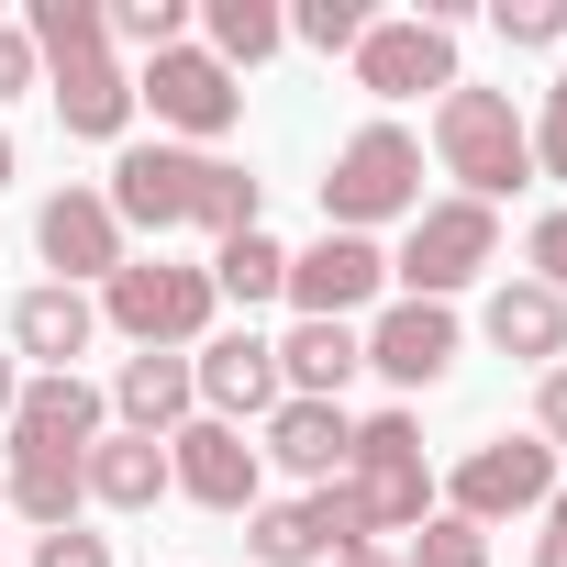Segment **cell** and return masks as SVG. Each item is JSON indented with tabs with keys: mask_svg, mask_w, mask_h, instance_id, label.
I'll use <instances>...</instances> for the list:
<instances>
[{
	"mask_svg": "<svg viewBox=\"0 0 567 567\" xmlns=\"http://www.w3.org/2000/svg\"><path fill=\"white\" fill-rule=\"evenodd\" d=\"M478 323H489V346H501V357H523V368H556V357H567V301H556V290H534V278H501Z\"/></svg>",
	"mask_w": 567,
	"mask_h": 567,
	"instance_id": "44dd1931",
	"label": "cell"
},
{
	"mask_svg": "<svg viewBox=\"0 0 567 567\" xmlns=\"http://www.w3.org/2000/svg\"><path fill=\"white\" fill-rule=\"evenodd\" d=\"M368 368H379L390 390H434V379L456 368V312H445V301H390V312L368 323Z\"/></svg>",
	"mask_w": 567,
	"mask_h": 567,
	"instance_id": "9a60e30c",
	"label": "cell"
},
{
	"mask_svg": "<svg viewBox=\"0 0 567 567\" xmlns=\"http://www.w3.org/2000/svg\"><path fill=\"white\" fill-rule=\"evenodd\" d=\"M34 245H45V267H56V290H79V278H112V267H123V223H112L101 189H56V200L34 212Z\"/></svg>",
	"mask_w": 567,
	"mask_h": 567,
	"instance_id": "5bb4252c",
	"label": "cell"
},
{
	"mask_svg": "<svg viewBox=\"0 0 567 567\" xmlns=\"http://www.w3.org/2000/svg\"><path fill=\"white\" fill-rule=\"evenodd\" d=\"M556 478H567V456L556 445H534V434H501V445H478V456H456V523H501V512H545L556 501Z\"/></svg>",
	"mask_w": 567,
	"mask_h": 567,
	"instance_id": "52a82bcc",
	"label": "cell"
},
{
	"mask_svg": "<svg viewBox=\"0 0 567 567\" xmlns=\"http://www.w3.org/2000/svg\"><path fill=\"white\" fill-rule=\"evenodd\" d=\"M189 390H200V412H212V423H234V434H245V412H278V401H290V390H278V346H267V334H245V323L189 346Z\"/></svg>",
	"mask_w": 567,
	"mask_h": 567,
	"instance_id": "8fae6325",
	"label": "cell"
},
{
	"mask_svg": "<svg viewBox=\"0 0 567 567\" xmlns=\"http://www.w3.org/2000/svg\"><path fill=\"white\" fill-rule=\"evenodd\" d=\"M245 556H256V567H312V556H334V545H323L312 501H256V512H245Z\"/></svg>",
	"mask_w": 567,
	"mask_h": 567,
	"instance_id": "cb8c5ba5",
	"label": "cell"
},
{
	"mask_svg": "<svg viewBox=\"0 0 567 567\" xmlns=\"http://www.w3.org/2000/svg\"><path fill=\"white\" fill-rule=\"evenodd\" d=\"M101 323L134 334V357H189L212 334V267H178V256H123L101 278Z\"/></svg>",
	"mask_w": 567,
	"mask_h": 567,
	"instance_id": "3957f363",
	"label": "cell"
},
{
	"mask_svg": "<svg viewBox=\"0 0 567 567\" xmlns=\"http://www.w3.org/2000/svg\"><path fill=\"white\" fill-rule=\"evenodd\" d=\"M200 56L212 68H256V56H278V45H290V12H267V0H212V12H200Z\"/></svg>",
	"mask_w": 567,
	"mask_h": 567,
	"instance_id": "603a6c76",
	"label": "cell"
},
{
	"mask_svg": "<svg viewBox=\"0 0 567 567\" xmlns=\"http://www.w3.org/2000/svg\"><path fill=\"white\" fill-rule=\"evenodd\" d=\"M401 567H489V534H478V523H456V512H423Z\"/></svg>",
	"mask_w": 567,
	"mask_h": 567,
	"instance_id": "4316f807",
	"label": "cell"
},
{
	"mask_svg": "<svg viewBox=\"0 0 567 567\" xmlns=\"http://www.w3.org/2000/svg\"><path fill=\"white\" fill-rule=\"evenodd\" d=\"M412 212H423V145L401 123L346 134L323 167V234H368V223H412Z\"/></svg>",
	"mask_w": 567,
	"mask_h": 567,
	"instance_id": "277c9868",
	"label": "cell"
},
{
	"mask_svg": "<svg viewBox=\"0 0 567 567\" xmlns=\"http://www.w3.org/2000/svg\"><path fill=\"white\" fill-rule=\"evenodd\" d=\"M79 489H90L101 512H156V501H167V445H156V434H101V445L79 456Z\"/></svg>",
	"mask_w": 567,
	"mask_h": 567,
	"instance_id": "d6986e66",
	"label": "cell"
},
{
	"mask_svg": "<svg viewBox=\"0 0 567 567\" xmlns=\"http://www.w3.org/2000/svg\"><path fill=\"white\" fill-rule=\"evenodd\" d=\"M101 23H112L134 56H167V45L189 34V0H123V12H101Z\"/></svg>",
	"mask_w": 567,
	"mask_h": 567,
	"instance_id": "83f0119b",
	"label": "cell"
},
{
	"mask_svg": "<svg viewBox=\"0 0 567 567\" xmlns=\"http://www.w3.org/2000/svg\"><path fill=\"white\" fill-rule=\"evenodd\" d=\"M134 101L167 123V134H189L200 156H212V134H234V112H245V90H234V68H212L200 45H167V56H145V79H134Z\"/></svg>",
	"mask_w": 567,
	"mask_h": 567,
	"instance_id": "ba28073f",
	"label": "cell"
},
{
	"mask_svg": "<svg viewBox=\"0 0 567 567\" xmlns=\"http://www.w3.org/2000/svg\"><path fill=\"white\" fill-rule=\"evenodd\" d=\"M379 290H390V256L368 234H323V245L290 256V290H278V301H301V323H357Z\"/></svg>",
	"mask_w": 567,
	"mask_h": 567,
	"instance_id": "9c48e42d",
	"label": "cell"
},
{
	"mask_svg": "<svg viewBox=\"0 0 567 567\" xmlns=\"http://www.w3.org/2000/svg\"><path fill=\"white\" fill-rule=\"evenodd\" d=\"M534 567H567V534H556V523H545V545H534Z\"/></svg>",
	"mask_w": 567,
	"mask_h": 567,
	"instance_id": "8d00e7d4",
	"label": "cell"
},
{
	"mask_svg": "<svg viewBox=\"0 0 567 567\" xmlns=\"http://www.w3.org/2000/svg\"><path fill=\"white\" fill-rule=\"evenodd\" d=\"M523 256H534V290H556V301H567V212H545V223L523 234Z\"/></svg>",
	"mask_w": 567,
	"mask_h": 567,
	"instance_id": "1f68e13d",
	"label": "cell"
},
{
	"mask_svg": "<svg viewBox=\"0 0 567 567\" xmlns=\"http://www.w3.org/2000/svg\"><path fill=\"white\" fill-rule=\"evenodd\" d=\"M534 445L567 456V368H545V390H534Z\"/></svg>",
	"mask_w": 567,
	"mask_h": 567,
	"instance_id": "836d02e7",
	"label": "cell"
},
{
	"mask_svg": "<svg viewBox=\"0 0 567 567\" xmlns=\"http://www.w3.org/2000/svg\"><path fill=\"white\" fill-rule=\"evenodd\" d=\"M34 567H112V534H79V523H56V534H34Z\"/></svg>",
	"mask_w": 567,
	"mask_h": 567,
	"instance_id": "d6a6232c",
	"label": "cell"
},
{
	"mask_svg": "<svg viewBox=\"0 0 567 567\" xmlns=\"http://www.w3.org/2000/svg\"><path fill=\"white\" fill-rule=\"evenodd\" d=\"M256 478H267V456H256L234 423L189 412V423L167 434V489H189L200 512H256Z\"/></svg>",
	"mask_w": 567,
	"mask_h": 567,
	"instance_id": "30bf717a",
	"label": "cell"
},
{
	"mask_svg": "<svg viewBox=\"0 0 567 567\" xmlns=\"http://www.w3.org/2000/svg\"><path fill=\"white\" fill-rule=\"evenodd\" d=\"M346 512H357V545L368 534H412L423 523V501H434V467H423V434H412V412H379V423H357V445H346Z\"/></svg>",
	"mask_w": 567,
	"mask_h": 567,
	"instance_id": "5b68a950",
	"label": "cell"
},
{
	"mask_svg": "<svg viewBox=\"0 0 567 567\" xmlns=\"http://www.w3.org/2000/svg\"><path fill=\"white\" fill-rule=\"evenodd\" d=\"M112 412H123V434H178L189 412H200V390H189V357H123V379H112Z\"/></svg>",
	"mask_w": 567,
	"mask_h": 567,
	"instance_id": "7402d4cb",
	"label": "cell"
},
{
	"mask_svg": "<svg viewBox=\"0 0 567 567\" xmlns=\"http://www.w3.org/2000/svg\"><path fill=\"white\" fill-rule=\"evenodd\" d=\"M489 256H501V212H478V200H423L412 234H401V256H390V278H401L412 301H456Z\"/></svg>",
	"mask_w": 567,
	"mask_h": 567,
	"instance_id": "8992f818",
	"label": "cell"
},
{
	"mask_svg": "<svg viewBox=\"0 0 567 567\" xmlns=\"http://www.w3.org/2000/svg\"><path fill=\"white\" fill-rule=\"evenodd\" d=\"M501 45H567V0H501Z\"/></svg>",
	"mask_w": 567,
	"mask_h": 567,
	"instance_id": "f546056e",
	"label": "cell"
},
{
	"mask_svg": "<svg viewBox=\"0 0 567 567\" xmlns=\"http://www.w3.org/2000/svg\"><path fill=\"white\" fill-rule=\"evenodd\" d=\"M278 290H290V256H278L267 234H223V256H212V301H278Z\"/></svg>",
	"mask_w": 567,
	"mask_h": 567,
	"instance_id": "d4e9b609",
	"label": "cell"
},
{
	"mask_svg": "<svg viewBox=\"0 0 567 567\" xmlns=\"http://www.w3.org/2000/svg\"><path fill=\"white\" fill-rule=\"evenodd\" d=\"M290 34H301V45H323V56H357V45H368V0H301Z\"/></svg>",
	"mask_w": 567,
	"mask_h": 567,
	"instance_id": "f1b7e54d",
	"label": "cell"
},
{
	"mask_svg": "<svg viewBox=\"0 0 567 567\" xmlns=\"http://www.w3.org/2000/svg\"><path fill=\"white\" fill-rule=\"evenodd\" d=\"M545 523H556V534H567V478H556V501H545Z\"/></svg>",
	"mask_w": 567,
	"mask_h": 567,
	"instance_id": "ab89813d",
	"label": "cell"
},
{
	"mask_svg": "<svg viewBox=\"0 0 567 567\" xmlns=\"http://www.w3.org/2000/svg\"><path fill=\"white\" fill-rule=\"evenodd\" d=\"M357 90L368 101H445L456 90V34H434V23H368V45H357Z\"/></svg>",
	"mask_w": 567,
	"mask_h": 567,
	"instance_id": "4fadbf2b",
	"label": "cell"
},
{
	"mask_svg": "<svg viewBox=\"0 0 567 567\" xmlns=\"http://www.w3.org/2000/svg\"><path fill=\"white\" fill-rule=\"evenodd\" d=\"M23 90H34V34L0 23V101H23Z\"/></svg>",
	"mask_w": 567,
	"mask_h": 567,
	"instance_id": "e575fe53",
	"label": "cell"
},
{
	"mask_svg": "<svg viewBox=\"0 0 567 567\" xmlns=\"http://www.w3.org/2000/svg\"><path fill=\"white\" fill-rule=\"evenodd\" d=\"M523 134H534V178H567V79L545 90V112H534Z\"/></svg>",
	"mask_w": 567,
	"mask_h": 567,
	"instance_id": "4dcf8cb0",
	"label": "cell"
},
{
	"mask_svg": "<svg viewBox=\"0 0 567 567\" xmlns=\"http://www.w3.org/2000/svg\"><path fill=\"white\" fill-rule=\"evenodd\" d=\"M112 223H145V234H256V178L234 156H200V145H123L112 156Z\"/></svg>",
	"mask_w": 567,
	"mask_h": 567,
	"instance_id": "6da1fadb",
	"label": "cell"
},
{
	"mask_svg": "<svg viewBox=\"0 0 567 567\" xmlns=\"http://www.w3.org/2000/svg\"><path fill=\"white\" fill-rule=\"evenodd\" d=\"M56 68V123L79 134V145H123V123H134V79L112 68V45H79V56H45Z\"/></svg>",
	"mask_w": 567,
	"mask_h": 567,
	"instance_id": "e0dca14e",
	"label": "cell"
},
{
	"mask_svg": "<svg viewBox=\"0 0 567 567\" xmlns=\"http://www.w3.org/2000/svg\"><path fill=\"white\" fill-rule=\"evenodd\" d=\"M101 390L90 379H23V401H12V423H0V434H12V456H45V467H79L90 445H101Z\"/></svg>",
	"mask_w": 567,
	"mask_h": 567,
	"instance_id": "7c38bea8",
	"label": "cell"
},
{
	"mask_svg": "<svg viewBox=\"0 0 567 567\" xmlns=\"http://www.w3.org/2000/svg\"><path fill=\"white\" fill-rule=\"evenodd\" d=\"M346 445H357V423H346V401H278L267 412V445L256 456H278V467H290V478H334L346 467Z\"/></svg>",
	"mask_w": 567,
	"mask_h": 567,
	"instance_id": "ac0fdd59",
	"label": "cell"
},
{
	"mask_svg": "<svg viewBox=\"0 0 567 567\" xmlns=\"http://www.w3.org/2000/svg\"><path fill=\"white\" fill-rule=\"evenodd\" d=\"M434 156H445V178H456V200H512L523 178H534V134H523V112H512V90H445L434 101Z\"/></svg>",
	"mask_w": 567,
	"mask_h": 567,
	"instance_id": "7a4b0ae2",
	"label": "cell"
},
{
	"mask_svg": "<svg viewBox=\"0 0 567 567\" xmlns=\"http://www.w3.org/2000/svg\"><path fill=\"white\" fill-rule=\"evenodd\" d=\"M90 334H101V301L90 290H23L12 301V357H34V379H79V357H90Z\"/></svg>",
	"mask_w": 567,
	"mask_h": 567,
	"instance_id": "2e32d148",
	"label": "cell"
},
{
	"mask_svg": "<svg viewBox=\"0 0 567 567\" xmlns=\"http://www.w3.org/2000/svg\"><path fill=\"white\" fill-rule=\"evenodd\" d=\"M334 567H401V556H379V545H346V556H334Z\"/></svg>",
	"mask_w": 567,
	"mask_h": 567,
	"instance_id": "74e56055",
	"label": "cell"
},
{
	"mask_svg": "<svg viewBox=\"0 0 567 567\" xmlns=\"http://www.w3.org/2000/svg\"><path fill=\"white\" fill-rule=\"evenodd\" d=\"M0 501H12V512H23L34 534H56V523H68V512H79L90 489H79V467H45V456H12V478H0Z\"/></svg>",
	"mask_w": 567,
	"mask_h": 567,
	"instance_id": "484cf974",
	"label": "cell"
},
{
	"mask_svg": "<svg viewBox=\"0 0 567 567\" xmlns=\"http://www.w3.org/2000/svg\"><path fill=\"white\" fill-rule=\"evenodd\" d=\"M12 178H23V156H12V134H0V189H12Z\"/></svg>",
	"mask_w": 567,
	"mask_h": 567,
	"instance_id": "f35d334b",
	"label": "cell"
},
{
	"mask_svg": "<svg viewBox=\"0 0 567 567\" xmlns=\"http://www.w3.org/2000/svg\"><path fill=\"white\" fill-rule=\"evenodd\" d=\"M357 368H368L357 323H290V334H278V390H290V401H334Z\"/></svg>",
	"mask_w": 567,
	"mask_h": 567,
	"instance_id": "ffe728a7",
	"label": "cell"
},
{
	"mask_svg": "<svg viewBox=\"0 0 567 567\" xmlns=\"http://www.w3.org/2000/svg\"><path fill=\"white\" fill-rule=\"evenodd\" d=\"M12 401H23V357L0 346V423H12Z\"/></svg>",
	"mask_w": 567,
	"mask_h": 567,
	"instance_id": "d590c367",
	"label": "cell"
}]
</instances>
